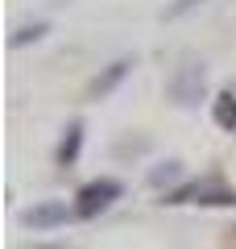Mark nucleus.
Returning a JSON list of instances; mask_svg holds the SVG:
<instances>
[{"instance_id":"nucleus-1","label":"nucleus","mask_w":236,"mask_h":249,"mask_svg":"<svg viewBox=\"0 0 236 249\" xmlns=\"http://www.w3.org/2000/svg\"><path fill=\"white\" fill-rule=\"evenodd\" d=\"M162 204H199V208H236V187H228V183H219L216 175H207V178H195V183H186V187H174V191H166L162 196Z\"/></svg>"},{"instance_id":"nucleus-2","label":"nucleus","mask_w":236,"mask_h":249,"mask_svg":"<svg viewBox=\"0 0 236 249\" xmlns=\"http://www.w3.org/2000/svg\"><path fill=\"white\" fill-rule=\"evenodd\" d=\"M166 96L178 108H195L207 96V67H203V58H183L178 62L174 75L166 79Z\"/></svg>"},{"instance_id":"nucleus-3","label":"nucleus","mask_w":236,"mask_h":249,"mask_svg":"<svg viewBox=\"0 0 236 249\" xmlns=\"http://www.w3.org/2000/svg\"><path fill=\"white\" fill-rule=\"evenodd\" d=\"M124 196V187H120V178H91V183H83L79 187V196H75V216L79 220H96L100 212H108V208L116 204V199Z\"/></svg>"},{"instance_id":"nucleus-4","label":"nucleus","mask_w":236,"mask_h":249,"mask_svg":"<svg viewBox=\"0 0 236 249\" xmlns=\"http://www.w3.org/2000/svg\"><path fill=\"white\" fill-rule=\"evenodd\" d=\"M70 216H75V208H67L62 199H42V204H34V208L21 212V224L34 229V232H50V229H62Z\"/></svg>"},{"instance_id":"nucleus-5","label":"nucleus","mask_w":236,"mask_h":249,"mask_svg":"<svg viewBox=\"0 0 236 249\" xmlns=\"http://www.w3.org/2000/svg\"><path fill=\"white\" fill-rule=\"evenodd\" d=\"M133 67H137V58H129V54H124V58H116V62H108L104 71H100L96 79L87 83V100H108V96H112V91L120 88L124 79H129Z\"/></svg>"},{"instance_id":"nucleus-6","label":"nucleus","mask_w":236,"mask_h":249,"mask_svg":"<svg viewBox=\"0 0 236 249\" xmlns=\"http://www.w3.org/2000/svg\"><path fill=\"white\" fill-rule=\"evenodd\" d=\"M79 154H83V121H70L58 137V150H54V162L58 166H75Z\"/></svg>"},{"instance_id":"nucleus-7","label":"nucleus","mask_w":236,"mask_h":249,"mask_svg":"<svg viewBox=\"0 0 236 249\" xmlns=\"http://www.w3.org/2000/svg\"><path fill=\"white\" fill-rule=\"evenodd\" d=\"M211 121L224 129V133H236V91H219L211 100Z\"/></svg>"},{"instance_id":"nucleus-8","label":"nucleus","mask_w":236,"mask_h":249,"mask_svg":"<svg viewBox=\"0 0 236 249\" xmlns=\"http://www.w3.org/2000/svg\"><path fill=\"white\" fill-rule=\"evenodd\" d=\"M46 34H50V21H34V25L13 29V34H9V46H13V50H21V46H29V42H42Z\"/></svg>"},{"instance_id":"nucleus-9","label":"nucleus","mask_w":236,"mask_h":249,"mask_svg":"<svg viewBox=\"0 0 236 249\" xmlns=\"http://www.w3.org/2000/svg\"><path fill=\"white\" fill-rule=\"evenodd\" d=\"M178 178H183V162H157L153 170H149V187H157V191H162V187H170V183H178Z\"/></svg>"},{"instance_id":"nucleus-10","label":"nucleus","mask_w":236,"mask_h":249,"mask_svg":"<svg viewBox=\"0 0 236 249\" xmlns=\"http://www.w3.org/2000/svg\"><path fill=\"white\" fill-rule=\"evenodd\" d=\"M199 4H203V0H170L166 9H162V17H166V21H178V17H186V13H195Z\"/></svg>"}]
</instances>
